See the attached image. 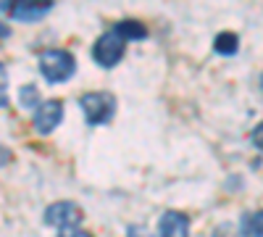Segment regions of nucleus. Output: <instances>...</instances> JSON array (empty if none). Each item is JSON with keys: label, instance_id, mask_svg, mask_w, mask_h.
<instances>
[{"label": "nucleus", "instance_id": "obj_9", "mask_svg": "<svg viewBox=\"0 0 263 237\" xmlns=\"http://www.w3.org/2000/svg\"><path fill=\"white\" fill-rule=\"evenodd\" d=\"M114 29H116L124 40H145V37H147V29L140 24V21H119Z\"/></svg>", "mask_w": 263, "mask_h": 237}, {"label": "nucleus", "instance_id": "obj_17", "mask_svg": "<svg viewBox=\"0 0 263 237\" xmlns=\"http://www.w3.org/2000/svg\"><path fill=\"white\" fill-rule=\"evenodd\" d=\"M11 161V150L8 148H3V145H0V166H6Z\"/></svg>", "mask_w": 263, "mask_h": 237}, {"label": "nucleus", "instance_id": "obj_18", "mask_svg": "<svg viewBox=\"0 0 263 237\" xmlns=\"http://www.w3.org/2000/svg\"><path fill=\"white\" fill-rule=\"evenodd\" d=\"M8 34H11V29L3 24V21H0V37H8Z\"/></svg>", "mask_w": 263, "mask_h": 237}, {"label": "nucleus", "instance_id": "obj_8", "mask_svg": "<svg viewBox=\"0 0 263 237\" xmlns=\"http://www.w3.org/2000/svg\"><path fill=\"white\" fill-rule=\"evenodd\" d=\"M239 234L242 237H263V211H250L239 219Z\"/></svg>", "mask_w": 263, "mask_h": 237}, {"label": "nucleus", "instance_id": "obj_12", "mask_svg": "<svg viewBox=\"0 0 263 237\" xmlns=\"http://www.w3.org/2000/svg\"><path fill=\"white\" fill-rule=\"evenodd\" d=\"M6 87H8V71H6L3 63H0V108H6V103H8V93H6Z\"/></svg>", "mask_w": 263, "mask_h": 237}, {"label": "nucleus", "instance_id": "obj_1", "mask_svg": "<svg viewBox=\"0 0 263 237\" xmlns=\"http://www.w3.org/2000/svg\"><path fill=\"white\" fill-rule=\"evenodd\" d=\"M40 71L50 84L66 82V79H71L74 71H77V58L69 50H61V48L42 50L40 53Z\"/></svg>", "mask_w": 263, "mask_h": 237}, {"label": "nucleus", "instance_id": "obj_13", "mask_svg": "<svg viewBox=\"0 0 263 237\" xmlns=\"http://www.w3.org/2000/svg\"><path fill=\"white\" fill-rule=\"evenodd\" d=\"M213 237H242V234H239V229L232 227V224H221V227L213 232Z\"/></svg>", "mask_w": 263, "mask_h": 237}, {"label": "nucleus", "instance_id": "obj_14", "mask_svg": "<svg viewBox=\"0 0 263 237\" xmlns=\"http://www.w3.org/2000/svg\"><path fill=\"white\" fill-rule=\"evenodd\" d=\"M58 237H92V234L79 227H66V229H58Z\"/></svg>", "mask_w": 263, "mask_h": 237}, {"label": "nucleus", "instance_id": "obj_10", "mask_svg": "<svg viewBox=\"0 0 263 237\" xmlns=\"http://www.w3.org/2000/svg\"><path fill=\"white\" fill-rule=\"evenodd\" d=\"M237 45H239V40L234 32H221L216 37V53H221V56H234Z\"/></svg>", "mask_w": 263, "mask_h": 237}, {"label": "nucleus", "instance_id": "obj_7", "mask_svg": "<svg viewBox=\"0 0 263 237\" xmlns=\"http://www.w3.org/2000/svg\"><path fill=\"white\" fill-rule=\"evenodd\" d=\"M158 237H190V219L179 211H166L158 222Z\"/></svg>", "mask_w": 263, "mask_h": 237}, {"label": "nucleus", "instance_id": "obj_2", "mask_svg": "<svg viewBox=\"0 0 263 237\" xmlns=\"http://www.w3.org/2000/svg\"><path fill=\"white\" fill-rule=\"evenodd\" d=\"M79 108L87 119V124L90 126H98V124H105V121H111L114 114H116V95L111 93H84L79 98Z\"/></svg>", "mask_w": 263, "mask_h": 237}, {"label": "nucleus", "instance_id": "obj_15", "mask_svg": "<svg viewBox=\"0 0 263 237\" xmlns=\"http://www.w3.org/2000/svg\"><path fill=\"white\" fill-rule=\"evenodd\" d=\"M250 137H253V145H255L258 150H263V121L253 129V135H250Z\"/></svg>", "mask_w": 263, "mask_h": 237}, {"label": "nucleus", "instance_id": "obj_6", "mask_svg": "<svg viewBox=\"0 0 263 237\" xmlns=\"http://www.w3.org/2000/svg\"><path fill=\"white\" fill-rule=\"evenodd\" d=\"M0 11H6L11 19H18V21H37L53 11V3H27V0H18V3H0Z\"/></svg>", "mask_w": 263, "mask_h": 237}, {"label": "nucleus", "instance_id": "obj_5", "mask_svg": "<svg viewBox=\"0 0 263 237\" xmlns=\"http://www.w3.org/2000/svg\"><path fill=\"white\" fill-rule=\"evenodd\" d=\"M63 119V103L61 100H42L34 111V126L40 135H50Z\"/></svg>", "mask_w": 263, "mask_h": 237}, {"label": "nucleus", "instance_id": "obj_16", "mask_svg": "<svg viewBox=\"0 0 263 237\" xmlns=\"http://www.w3.org/2000/svg\"><path fill=\"white\" fill-rule=\"evenodd\" d=\"M129 237H158V234H150L145 227H132L129 229Z\"/></svg>", "mask_w": 263, "mask_h": 237}, {"label": "nucleus", "instance_id": "obj_11", "mask_svg": "<svg viewBox=\"0 0 263 237\" xmlns=\"http://www.w3.org/2000/svg\"><path fill=\"white\" fill-rule=\"evenodd\" d=\"M18 100H21V105H24V108H29V111H32V108L37 111V105L42 103L34 84H24V87L18 90Z\"/></svg>", "mask_w": 263, "mask_h": 237}, {"label": "nucleus", "instance_id": "obj_3", "mask_svg": "<svg viewBox=\"0 0 263 237\" xmlns=\"http://www.w3.org/2000/svg\"><path fill=\"white\" fill-rule=\"evenodd\" d=\"M124 50H126V40H124L116 29H108V32H103V34L95 40V45H92V58H95L98 66L114 69L116 63L121 61Z\"/></svg>", "mask_w": 263, "mask_h": 237}, {"label": "nucleus", "instance_id": "obj_4", "mask_svg": "<svg viewBox=\"0 0 263 237\" xmlns=\"http://www.w3.org/2000/svg\"><path fill=\"white\" fill-rule=\"evenodd\" d=\"M82 208L71 200H58L53 206H48L45 211V222L58 227V229H66V227H79L82 224Z\"/></svg>", "mask_w": 263, "mask_h": 237}]
</instances>
